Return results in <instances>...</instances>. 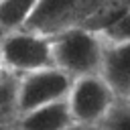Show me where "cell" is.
Instances as JSON below:
<instances>
[{
  "instance_id": "cell-9",
  "label": "cell",
  "mask_w": 130,
  "mask_h": 130,
  "mask_svg": "<svg viewBox=\"0 0 130 130\" xmlns=\"http://www.w3.org/2000/svg\"><path fill=\"white\" fill-rule=\"evenodd\" d=\"M100 126L102 130H130V100H116Z\"/></svg>"
},
{
  "instance_id": "cell-3",
  "label": "cell",
  "mask_w": 130,
  "mask_h": 130,
  "mask_svg": "<svg viewBox=\"0 0 130 130\" xmlns=\"http://www.w3.org/2000/svg\"><path fill=\"white\" fill-rule=\"evenodd\" d=\"M0 63L12 73H30L53 65L51 37L26 28L0 37Z\"/></svg>"
},
{
  "instance_id": "cell-4",
  "label": "cell",
  "mask_w": 130,
  "mask_h": 130,
  "mask_svg": "<svg viewBox=\"0 0 130 130\" xmlns=\"http://www.w3.org/2000/svg\"><path fill=\"white\" fill-rule=\"evenodd\" d=\"M73 85V77L51 65L30 73H22L16 83V116L26 114L45 104L65 100Z\"/></svg>"
},
{
  "instance_id": "cell-10",
  "label": "cell",
  "mask_w": 130,
  "mask_h": 130,
  "mask_svg": "<svg viewBox=\"0 0 130 130\" xmlns=\"http://www.w3.org/2000/svg\"><path fill=\"white\" fill-rule=\"evenodd\" d=\"M100 35L106 43H126V41H130V8L124 10L108 26H104L100 30Z\"/></svg>"
},
{
  "instance_id": "cell-2",
  "label": "cell",
  "mask_w": 130,
  "mask_h": 130,
  "mask_svg": "<svg viewBox=\"0 0 130 130\" xmlns=\"http://www.w3.org/2000/svg\"><path fill=\"white\" fill-rule=\"evenodd\" d=\"M106 0H39L26 30L55 37L75 26H85Z\"/></svg>"
},
{
  "instance_id": "cell-5",
  "label": "cell",
  "mask_w": 130,
  "mask_h": 130,
  "mask_svg": "<svg viewBox=\"0 0 130 130\" xmlns=\"http://www.w3.org/2000/svg\"><path fill=\"white\" fill-rule=\"evenodd\" d=\"M114 102L116 95L100 73L75 77L67 95L73 122L77 124H100L114 106Z\"/></svg>"
},
{
  "instance_id": "cell-8",
  "label": "cell",
  "mask_w": 130,
  "mask_h": 130,
  "mask_svg": "<svg viewBox=\"0 0 130 130\" xmlns=\"http://www.w3.org/2000/svg\"><path fill=\"white\" fill-rule=\"evenodd\" d=\"M39 0H0V30L14 32L24 28Z\"/></svg>"
},
{
  "instance_id": "cell-11",
  "label": "cell",
  "mask_w": 130,
  "mask_h": 130,
  "mask_svg": "<svg viewBox=\"0 0 130 130\" xmlns=\"http://www.w3.org/2000/svg\"><path fill=\"white\" fill-rule=\"evenodd\" d=\"M67 130H102V126L100 124H71Z\"/></svg>"
},
{
  "instance_id": "cell-1",
  "label": "cell",
  "mask_w": 130,
  "mask_h": 130,
  "mask_svg": "<svg viewBox=\"0 0 130 130\" xmlns=\"http://www.w3.org/2000/svg\"><path fill=\"white\" fill-rule=\"evenodd\" d=\"M106 41L100 32L75 26L65 32L51 37V53L53 65L69 73L73 79L81 75H91L100 71L102 55H104Z\"/></svg>"
},
{
  "instance_id": "cell-7",
  "label": "cell",
  "mask_w": 130,
  "mask_h": 130,
  "mask_svg": "<svg viewBox=\"0 0 130 130\" xmlns=\"http://www.w3.org/2000/svg\"><path fill=\"white\" fill-rule=\"evenodd\" d=\"M71 124L75 122L65 98L20 114L16 120V130H67Z\"/></svg>"
},
{
  "instance_id": "cell-6",
  "label": "cell",
  "mask_w": 130,
  "mask_h": 130,
  "mask_svg": "<svg viewBox=\"0 0 130 130\" xmlns=\"http://www.w3.org/2000/svg\"><path fill=\"white\" fill-rule=\"evenodd\" d=\"M98 73L116 100H130V41L106 43Z\"/></svg>"
}]
</instances>
